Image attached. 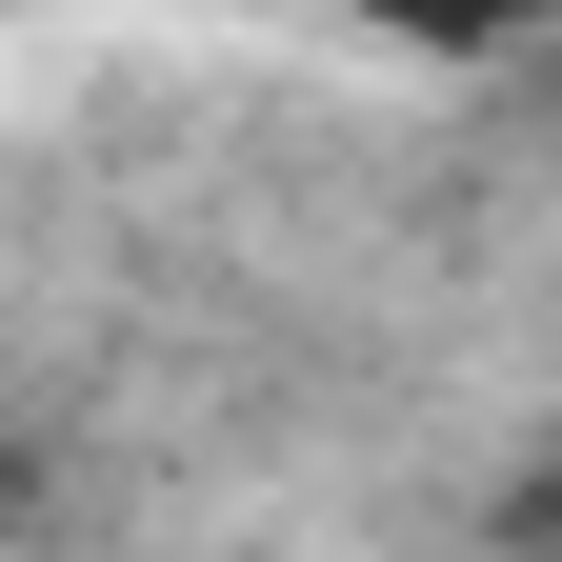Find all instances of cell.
Listing matches in <instances>:
<instances>
[{
	"instance_id": "cell-1",
	"label": "cell",
	"mask_w": 562,
	"mask_h": 562,
	"mask_svg": "<svg viewBox=\"0 0 562 562\" xmlns=\"http://www.w3.org/2000/svg\"><path fill=\"white\" fill-rule=\"evenodd\" d=\"M341 21H382V41H422V60H482V41H542L562 0H341Z\"/></svg>"
}]
</instances>
